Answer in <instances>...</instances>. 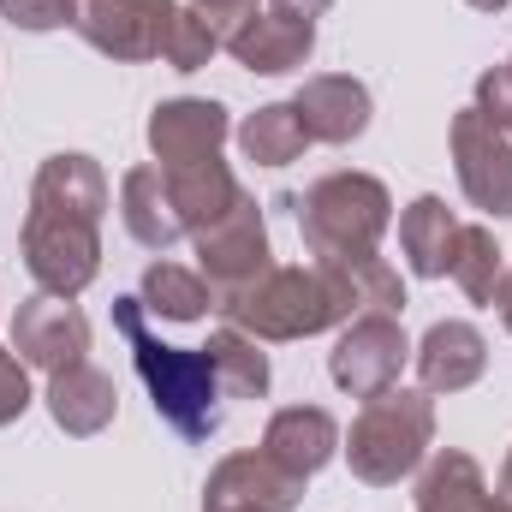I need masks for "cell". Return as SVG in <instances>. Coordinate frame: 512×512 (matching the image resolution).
<instances>
[{
    "mask_svg": "<svg viewBox=\"0 0 512 512\" xmlns=\"http://www.w3.org/2000/svg\"><path fill=\"white\" fill-rule=\"evenodd\" d=\"M102 215L108 173L90 155H48L36 167L24 215V268L42 292L78 298L102 274Z\"/></svg>",
    "mask_w": 512,
    "mask_h": 512,
    "instance_id": "cell-1",
    "label": "cell"
},
{
    "mask_svg": "<svg viewBox=\"0 0 512 512\" xmlns=\"http://www.w3.org/2000/svg\"><path fill=\"white\" fill-rule=\"evenodd\" d=\"M215 310L245 328L251 340H310L322 328H340L364 310L352 268L340 262H310V268H268L251 286L221 292Z\"/></svg>",
    "mask_w": 512,
    "mask_h": 512,
    "instance_id": "cell-2",
    "label": "cell"
},
{
    "mask_svg": "<svg viewBox=\"0 0 512 512\" xmlns=\"http://www.w3.org/2000/svg\"><path fill=\"white\" fill-rule=\"evenodd\" d=\"M114 328L131 340V364H137V376H143L149 399H155V417L173 435H185V441H209L221 429V399H227L209 352H185V346L155 340L149 322H143V298L137 292L114 298Z\"/></svg>",
    "mask_w": 512,
    "mask_h": 512,
    "instance_id": "cell-3",
    "label": "cell"
},
{
    "mask_svg": "<svg viewBox=\"0 0 512 512\" xmlns=\"http://www.w3.org/2000/svg\"><path fill=\"white\" fill-rule=\"evenodd\" d=\"M298 233L316 262H364L382 251V233L393 221V197L370 173H322L298 203Z\"/></svg>",
    "mask_w": 512,
    "mask_h": 512,
    "instance_id": "cell-4",
    "label": "cell"
},
{
    "mask_svg": "<svg viewBox=\"0 0 512 512\" xmlns=\"http://www.w3.org/2000/svg\"><path fill=\"white\" fill-rule=\"evenodd\" d=\"M435 441V405L429 393H411V387H387L376 399H364L352 435H346V459H352V477L370 483V489H393L405 483L423 453Z\"/></svg>",
    "mask_w": 512,
    "mask_h": 512,
    "instance_id": "cell-5",
    "label": "cell"
},
{
    "mask_svg": "<svg viewBox=\"0 0 512 512\" xmlns=\"http://www.w3.org/2000/svg\"><path fill=\"white\" fill-rule=\"evenodd\" d=\"M411 358V340L399 328V316H382V310H364L346 322V334L334 340L328 352V376L340 393L352 399H376L387 387H399V370Z\"/></svg>",
    "mask_w": 512,
    "mask_h": 512,
    "instance_id": "cell-6",
    "label": "cell"
},
{
    "mask_svg": "<svg viewBox=\"0 0 512 512\" xmlns=\"http://www.w3.org/2000/svg\"><path fill=\"white\" fill-rule=\"evenodd\" d=\"M173 12V0H78L72 30L108 60H161Z\"/></svg>",
    "mask_w": 512,
    "mask_h": 512,
    "instance_id": "cell-7",
    "label": "cell"
},
{
    "mask_svg": "<svg viewBox=\"0 0 512 512\" xmlns=\"http://www.w3.org/2000/svg\"><path fill=\"white\" fill-rule=\"evenodd\" d=\"M453 173L489 221H512V137L477 108L453 114Z\"/></svg>",
    "mask_w": 512,
    "mask_h": 512,
    "instance_id": "cell-8",
    "label": "cell"
},
{
    "mask_svg": "<svg viewBox=\"0 0 512 512\" xmlns=\"http://www.w3.org/2000/svg\"><path fill=\"white\" fill-rule=\"evenodd\" d=\"M268 256H274L268 251V221H262V209H256L251 191H245L221 221H209V227L197 233V262H203V280L215 286V298L251 286L256 274H268V268H274Z\"/></svg>",
    "mask_w": 512,
    "mask_h": 512,
    "instance_id": "cell-9",
    "label": "cell"
},
{
    "mask_svg": "<svg viewBox=\"0 0 512 512\" xmlns=\"http://www.w3.org/2000/svg\"><path fill=\"white\" fill-rule=\"evenodd\" d=\"M12 352H18L30 370L60 376V370H72V364H90V358H84V352H90V322H84V310H78L72 298L36 292V298H24L18 316H12Z\"/></svg>",
    "mask_w": 512,
    "mask_h": 512,
    "instance_id": "cell-10",
    "label": "cell"
},
{
    "mask_svg": "<svg viewBox=\"0 0 512 512\" xmlns=\"http://www.w3.org/2000/svg\"><path fill=\"white\" fill-rule=\"evenodd\" d=\"M227 108L221 102H203V96H179V102H161L149 114V149H155V167H197V161H215L221 143H227Z\"/></svg>",
    "mask_w": 512,
    "mask_h": 512,
    "instance_id": "cell-11",
    "label": "cell"
},
{
    "mask_svg": "<svg viewBox=\"0 0 512 512\" xmlns=\"http://www.w3.org/2000/svg\"><path fill=\"white\" fill-rule=\"evenodd\" d=\"M221 48L256 72V78H280V72H298L304 60H310V48H316V24L310 18H286V12H251V18H239L227 36H221Z\"/></svg>",
    "mask_w": 512,
    "mask_h": 512,
    "instance_id": "cell-12",
    "label": "cell"
},
{
    "mask_svg": "<svg viewBox=\"0 0 512 512\" xmlns=\"http://www.w3.org/2000/svg\"><path fill=\"white\" fill-rule=\"evenodd\" d=\"M304 501V477H292L286 465H274L262 447L256 453H233L209 471L203 507H256V512H292Z\"/></svg>",
    "mask_w": 512,
    "mask_h": 512,
    "instance_id": "cell-13",
    "label": "cell"
},
{
    "mask_svg": "<svg viewBox=\"0 0 512 512\" xmlns=\"http://www.w3.org/2000/svg\"><path fill=\"white\" fill-rule=\"evenodd\" d=\"M298 120L310 131V143H358L370 131V90L346 72H322V78H304V90L292 96Z\"/></svg>",
    "mask_w": 512,
    "mask_h": 512,
    "instance_id": "cell-14",
    "label": "cell"
},
{
    "mask_svg": "<svg viewBox=\"0 0 512 512\" xmlns=\"http://www.w3.org/2000/svg\"><path fill=\"white\" fill-rule=\"evenodd\" d=\"M262 453L274 465H286L292 477H316L334 453H340V423L322 405H286L268 417L262 429Z\"/></svg>",
    "mask_w": 512,
    "mask_h": 512,
    "instance_id": "cell-15",
    "label": "cell"
},
{
    "mask_svg": "<svg viewBox=\"0 0 512 512\" xmlns=\"http://www.w3.org/2000/svg\"><path fill=\"white\" fill-rule=\"evenodd\" d=\"M417 376L423 393H465L489 370V340L471 328V322H435L423 340H417Z\"/></svg>",
    "mask_w": 512,
    "mask_h": 512,
    "instance_id": "cell-16",
    "label": "cell"
},
{
    "mask_svg": "<svg viewBox=\"0 0 512 512\" xmlns=\"http://www.w3.org/2000/svg\"><path fill=\"white\" fill-rule=\"evenodd\" d=\"M120 221H126V233L143 251H173L179 239H191L185 221H179V203L167 191V173L155 161L131 167L126 179H120Z\"/></svg>",
    "mask_w": 512,
    "mask_h": 512,
    "instance_id": "cell-17",
    "label": "cell"
},
{
    "mask_svg": "<svg viewBox=\"0 0 512 512\" xmlns=\"http://www.w3.org/2000/svg\"><path fill=\"white\" fill-rule=\"evenodd\" d=\"M120 411V387L114 376H102L96 364H72L60 376H48V417L66 429V435H102Z\"/></svg>",
    "mask_w": 512,
    "mask_h": 512,
    "instance_id": "cell-18",
    "label": "cell"
},
{
    "mask_svg": "<svg viewBox=\"0 0 512 512\" xmlns=\"http://www.w3.org/2000/svg\"><path fill=\"white\" fill-rule=\"evenodd\" d=\"M417 512H512V501L489 495V483H483L471 453L441 447L423 465V477H417Z\"/></svg>",
    "mask_w": 512,
    "mask_h": 512,
    "instance_id": "cell-19",
    "label": "cell"
},
{
    "mask_svg": "<svg viewBox=\"0 0 512 512\" xmlns=\"http://www.w3.org/2000/svg\"><path fill=\"white\" fill-rule=\"evenodd\" d=\"M459 215L441 203V197H417L405 215H399V251L411 262V274L423 280H441L453 268V251H459Z\"/></svg>",
    "mask_w": 512,
    "mask_h": 512,
    "instance_id": "cell-20",
    "label": "cell"
},
{
    "mask_svg": "<svg viewBox=\"0 0 512 512\" xmlns=\"http://www.w3.org/2000/svg\"><path fill=\"white\" fill-rule=\"evenodd\" d=\"M167 173V191H173V203H179V221H185V233L197 239L209 221H221L239 197H245V185L233 179V167L215 155V161H197V167H161Z\"/></svg>",
    "mask_w": 512,
    "mask_h": 512,
    "instance_id": "cell-21",
    "label": "cell"
},
{
    "mask_svg": "<svg viewBox=\"0 0 512 512\" xmlns=\"http://www.w3.org/2000/svg\"><path fill=\"white\" fill-rule=\"evenodd\" d=\"M137 298H143V310H155V316H167V322H197V316L215 310V286H209L203 274L179 268V262H149Z\"/></svg>",
    "mask_w": 512,
    "mask_h": 512,
    "instance_id": "cell-22",
    "label": "cell"
},
{
    "mask_svg": "<svg viewBox=\"0 0 512 512\" xmlns=\"http://www.w3.org/2000/svg\"><path fill=\"white\" fill-rule=\"evenodd\" d=\"M239 149L256 167H292L310 149V131H304L292 102H268V108H256L251 120L239 126Z\"/></svg>",
    "mask_w": 512,
    "mask_h": 512,
    "instance_id": "cell-23",
    "label": "cell"
},
{
    "mask_svg": "<svg viewBox=\"0 0 512 512\" xmlns=\"http://www.w3.org/2000/svg\"><path fill=\"white\" fill-rule=\"evenodd\" d=\"M209 364H215V376H221V393L227 399H262L268 393V352L256 346L245 328H221V334H209Z\"/></svg>",
    "mask_w": 512,
    "mask_h": 512,
    "instance_id": "cell-24",
    "label": "cell"
},
{
    "mask_svg": "<svg viewBox=\"0 0 512 512\" xmlns=\"http://www.w3.org/2000/svg\"><path fill=\"white\" fill-rule=\"evenodd\" d=\"M447 274L459 280V292L471 304H495L501 298V274H507V256L495 245V233L489 227H459V251H453Z\"/></svg>",
    "mask_w": 512,
    "mask_h": 512,
    "instance_id": "cell-25",
    "label": "cell"
},
{
    "mask_svg": "<svg viewBox=\"0 0 512 512\" xmlns=\"http://www.w3.org/2000/svg\"><path fill=\"white\" fill-rule=\"evenodd\" d=\"M215 48H221V36L209 30V18L197 12V6H179L173 12V30H167V66L173 72H203L209 60H215Z\"/></svg>",
    "mask_w": 512,
    "mask_h": 512,
    "instance_id": "cell-26",
    "label": "cell"
},
{
    "mask_svg": "<svg viewBox=\"0 0 512 512\" xmlns=\"http://www.w3.org/2000/svg\"><path fill=\"white\" fill-rule=\"evenodd\" d=\"M72 6L78 0H0V18L18 30H60L72 24Z\"/></svg>",
    "mask_w": 512,
    "mask_h": 512,
    "instance_id": "cell-27",
    "label": "cell"
},
{
    "mask_svg": "<svg viewBox=\"0 0 512 512\" xmlns=\"http://www.w3.org/2000/svg\"><path fill=\"white\" fill-rule=\"evenodd\" d=\"M471 108L489 114V120L512 137V66H489V72L477 78V102H471Z\"/></svg>",
    "mask_w": 512,
    "mask_h": 512,
    "instance_id": "cell-28",
    "label": "cell"
},
{
    "mask_svg": "<svg viewBox=\"0 0 512 512\" xmlns=\"http://www.w3.org/2000/svg\"><path fill=\"white\" fill-rule=\"evenodd\" d=\"M30 364L18 358V352H6L0 346V429L6 423H18L24 417V405H30V376H24Z\"/></svg>",
    "mask_w": 512,
    "mask_h": 512,
    "instance_id": "cell-29",
    "label": "cell"
},
{
    "mask_svg": "<svg viewBox=\"0 0 512 512\" xmlns=\"http://www.w3.org/2000/svg\"><path fill=\"white\" fill-rule=\"evenodd\" d=\"M191 6L209 18V30H215V36H227L239 18H251V12H256V0H191Z\"/></svg>",
    "mask_w": 512,
    "mask_h": 512,
    "instance_id": "cell-30",
    "label": "cell"
},
{
    "mask_svg": "<svg viewBox=\"0 0 512 512\" xmlns=\"http://www.w3.org/2000/svg\"><path fill=\"white\" fill-rule=\"evenodd\" d=\"M268 6H274V12H286V18H310V24H316L334 0H268Z\"/></svg>",
    "mask_w": 512,
    "mask_h": 512,
    "instance_id": "cell-31",
    "label": "cell"
},
{
    "mask_svg": "<svg viewBox=\"0 0 512 512\" xmlns=\"http://www.w3.org/2000/svg\"><path fill=\"white\" fill-rule=\"evenodd\" d=\"M495 304H501V322H507V334H512V268L501 274V298Z\"/></svg>",
    "mask_w": 512,
    "mask_h": 512,
    "instance_id": "cell-32",
    "label": "cell"
},
{
    "mask_svg": "<svg viewBox=\"0 0 512 512\" xmlns=\"http://www.w3.org/2000/svg\"><path fill=\"white\" fill-rule=\"evenodd\" d=\"M465 6H477V12H501V6H512V0H465Z\"/></svg>",
    "mask_w": 512,
    "mask_h": 512,
    "instance_id": "cell-33",
    "label": "cell"
},
{
    "mask_svg": "<svg viewBox=\"0 0 512 512\" xmlns=\"http://www.w3.org/2000/svg\"><path fill=\"white\" fill-rule=\"evenodd\" d=\"M501 495L512 501V453H507V465H501Z\"/></svg>",
    "mask_w": 512,
    "mask_h": 512,
    "instance_id": "cell-34",
    "label": "cell"
},
{
    "mask_svg": "<svg viewBox=\"0 0 512 512\" xmlns=\"http://www.w3.org/2000/svg\"><path fill=\"white\" fill-rule=\"evenodd\" d=\"M203 512H256V507H203Z\"/></svg>",
    "mask_w": 512,
    "mask_h": 512,
    "instance_id": "cell-35",
    "label": "cell"
},
{
    "mask_svg": "<svg viewBox=\"0 0 512 512\" xmlns=\"http://www.w3.org/2000/svg\"><path fill=\"white\" fill-rule=\"evenodd\" d=\"M507 66H512V60H507Z\"/></svg>",
    "mask_w": 512,
    "mask_h": 512,
    "instance_id": "cell-36",
    "label": "cell"
}]
</instances>
